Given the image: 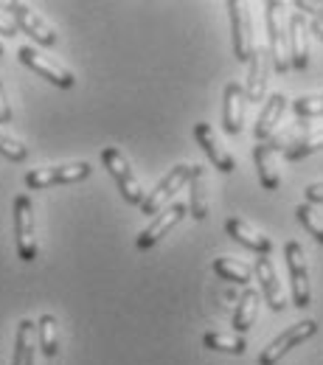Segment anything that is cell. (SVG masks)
Segmentation results:
<instances>
[{
	"mask_svg": "<svg viewBox=\"0 0 323 365\" xmlns=\"http://www.w3.org/2000/svg\"><path fill=\"white\" fill-rule=\"evenodd\" d=\"M214 273L220 275L222 281H233L239 287H247L250 284V267L242 264V262H236V259H228V256L214 259Z\"/></svg>",
	"mask_w": 323,
	"mask_h": 365,
	"instance_id": "cell-25",
	"label": "cell"
},
{
	"mask_svg": "<svg viewBox=\"0 0 323 365\" xmlns=\"http://www.w3.org/2000/svg\"><path fill=\"white\" fill-rule=\"evenodd\" d=\"M228 14H231V43L236 62H247L253 53V37H250V17L245 3L239 0H228Z\"/></svg>",
	"mask_w": 323,
	"mask_h": 365,
	"instance_id": "cell-12",
	"label": "cell"
},
{
	"mask_svg": "<svg viewBox=\"0 0 323 365\" xmlns=\"http://www.w3.org/2000/svg\"><path fill=\"white\" fill-rule=\"evenodd\" d=\"M245 88L239 82H228L225 88V104H222V127L228 135H239L245 124Z\"/></svg>",
	"mask_w": 323,
	"mask_h": 365,
	"instance_id": "cell-17",
	"label": "cell"
},
{
	"mask_svg": "<svg viewBox=\"0 0 323 365\" xmlns=\"http://www.w3.org/2000/svg\"><path fill=\"white\" fill-rule=\"evenodd\" d=\"M309 31H312V34H318V40H321V43H323V23H321V20H312V26H309Z\"/></svg>",
	"mask_w": 323,
	"mask_h": 365,
	"instance_id": "cell-34",
	"label": "cell"
},
{
	"mask_svg": "<svg viewBox=\"0 0 323 365\" xmlns=\"http://www.w3.org/2000/svg\"><path fill=\"white\" fill-rule=\"evenodd\" d=\"M101 163H104V169L110 172V178L116 180L121 197H124L130 205H140L146 194H143V188H140L138 178L133 175L130 160L124 158V152H118L116 146H107V149H101Z\"/></svg>",
	"mask_w": 323,
	"mask_h": 365,
	"instance_id": "cell-2",
	"label": "cell"
},
{
	"mask_svg": "<svg viewBox=\"0 0 323 365\" xmlns=\"http://www.w3.org/2000/svg\"><path fill=\"white\" fill-rule=\"evenodd\" d=\"M0 56H3V43H0Z\"/></svg>",
	"mask_w": 323,
	"mask_h": 365,
	"instance_id": "cell-35",
	"label": "cell"
},
{
	"mask_svg": "<svg viewBox=\"0 0 323 365\" xmlns=\"http://www.w3.org/2000/svg\"><path fill=\"white\" fill-rule=\"evenodd\" d=\"M11 121V107H9V98L3 91V82H0V124H9Z\"/></svg>",
	"mask_w": 323,
	"mask_h": 365,
	"instance_id": "cell-32",
	"label": "cell"
},
{
	"mask_svg": "<svg viewBox=\"0 0 323 365\" xmlns=\"http://www.w3.org/2000/svg\"><path fill=\"white\" fill-rule=\"evenodd\" d=\"M318 149H323V130L309 133V135H304L301 140H295V143L284 152V158H287V160H301V158H307V155H312V152H318Z\"/></svg>",
	"mask_w": 323,
	"mask_h": 365,
	"instance_id": "cell-26",
	"label": "cell"
},
{
	"mask_svg": "<svg viewBox=\"0 0 323 365\" xmlns=\"http://www.w3.org/2000/svg\"><path fill=\"white\" fill-rule=\"evenodd\" d=\"M304 197H307V202H309V205H312V202H323V182H312V185H307Z\"/></svg>",
	"mask_w": 323,
	"mask_h": 365,
	"instance_id": "cell-31",
	"label": "cell"
},
{
	"mask_svg": "<svg viewBox=\"0 0 323 365\" xmlns=\"http://www.w3.org/2000/svg\"><path fill=\"white\" fill-rule=\"evenodd\" d=\"M295 9H298V14L304 11V14H315V20H321L323 23V3H312V0H295Z\"/></svg>",
	"mask_w": 323,
	"mask_h": 365,
	"instance_id": "cell-30",
	"label": "cell"
},
{
	"mask_svg": "<svg viewBox=\"0 0 323 365\" xmlns=\"http://www.w3.org/2000/svg\"><path fill=\"white\" fill-rule=\"evenodd\" d=\"M315 331H318V320H301V323H292L287 331H281V334H278L267 349H262V354H259V365H276L278 360L289 351V349H295L298 343L309 340Z\"/></svg>",
	"mask_w": 323,
	"mask_h": 365,
	"instance_id": "cell-7",
	"label": "cell"
},
{
	"mask_svg": "<svg viewBox=\"0 0 323 365\" xmlns=\"http://www.w3.org/2000/svg\"><path fill=\"white\" fill-rule=\"evenodd\" d=\"M194 138H197V143L202 146V152L208 155V160L214 163V169H220L222 175H231L233 169H236V160H233V155L228 149H222V143L217 140L214 135V130L208 127V124H194Z\"/></svg>",
	"mask_w": 323,
	"mask_h": 365,
	"instance_id": "cell-14",
	"label": "cell"
},
{
	"mask_svg": "<svg viewBox=\"0 0 323 365\" xmlns=\"http://www.w3.org/2000/svg\"><path fill=\"white\" fill-rule=\"evenodd\" d=\"M34 323L23 318L17 323V337H14V354L11 365H34Z\"/></svg>",
	"mask_w": 323,
	"mask_h": 365,
	"instance_id": "cell-21",
	"label": "cell"
},
{
	"mask_svg": "<svg viewBox=\"0 0 323 365\" xmlns=\"http://www.w3.org/2000/svg\"><path fill=\"white\" fill-rule=\"evenodd\" d=\"M256 312H259V292L245 287V292H242V298H239V304L233 309V334H245L253 326Z\"/></svg>",
	"mask_w": 323,
	"mask_h": 365,
	"instance_id": "cell-22",
	"label": "cell"
},
{
	"mask_svg": "<svg viewBox=\"0 0 323 365\" xmlns=\"http://www.w3.org/2000/svg\"><path fill=\"white\" fill-rule=\"evenodd\" d=\"M287 256V267H289V281H292V304L298 309H307L312 301V289H309V267H307V253L298 242H287L284 247Z\"/></svg>",
	"mask_w": 323,
	"mask_h": 365,
	"instance_id": "cell-4",
	"label": "cell"
},
{
	"mask_svg": "<svg viewBox=\"0 0 323 365\" xmlns=\"http://www.w3.org/2000/svg\"><path fill=\"white\" fill-rule=\"evenodd\" d=\"M225 233L231 236L233 242L245 245L247 250H256L259 256H270V253H273V242H270L265 233H259V230L250 228L245 220H236V217H231V220L225 222Z\"/></svg>",
	"mask_w": 323,
	"mask_h": 365,
	"instance_id": "cell-19",
	"label": "cell"
},
{
	"mask_svg": "<svg viewBox=\"0 0 323 365\" xmlns=\"http://www.w3.org/2000/svg\"><path fill=\"white\" fill-rule=\"evenodd\" d=\"M295 217H298V222L323 245V220L318 217V211H315L309 202H301V205L295 208Z\"/></svg>",
	"mask_w": 323,
	"mask_h": 365,
	"instance_id": "cell-27",
	"label": "cell"
},
{
	"mask_svg": "<svg viewBox=\"0 0 323 365\" xmlns=\"http://www.w3.org/2000/svg\"><path fill=\"white\" fill-rule=\"evenodd\" d=\"M17 56H20V62L29 68V71H34L37 76H43L48 79L51 85H56V88H73L76 85V79H73V73L68 71V68H62L59 62H53V59H48L43 56L40 51H34L31 46H23L17 51Z\"/></svg>",
	"mask_w": 323,
	"mask_h": 365,
	"instance_id": "cell-8",
	"label": "cell"
},
{
	"mask_svg": "<svg viewBox=\"0 0 323 365\" xmlns=\"http://www.w3.org/2000/svg\"><path fill=\"white\" fill-rule=\"evenodd\" d=\"M287 96L284 93H273L267 101H265V107H262V113H259V118H256V127H253V135H256V143L259 140H267V138L276 133V127L281 124V115H284V110H287Z\"/></svg>",
	"mask_w": 323,
	"mask_h": 365,
	"instance_id": "cell-18",
	"label": "cell"
},
{
	"mask_svg": "<svg viewBox=\"0 0 323 365\" xmlns=\"http://www.w3.org/2000/svg\"><path fill=\"white\" fill-rule=\"evenodd\" d=\"M292 110L301 118H318V115H323V93L321 96H301V98H295Z\"/></svg>",
	"mask_w": 323,
	"mask_h": 365,
	"instance_id": "cell-28",
	"label": "cell"
},
{
	"mask_svg": "<svg viewBox=\"0 0 323 365\" xmlns=\"http://www.w3.org/2000/svg\"><path fill=\"white\" fill-rule=\"evenodd\" d=\"M267 53H270V62L278 73H287L289 71V46H287V31L281 26V3L270 0L267 6Z\"/></svg>",
	"mask_w": 323,
	"mask_h": 365,
	"instance_id": "cell-9",
	"label": "cell"
},
{
	"mask_svg": "<svg viewBox=\"0 0 323 365\" xmlns=\"http://www.w3.org/2000/svg\"><path fill=\"white\" fill-rule=\"evenodd\" d=\"M0 34H3V37H14V34H17V26L0 17Z\"/></svg>",
	"mask_w": 323,
	"mask_h": 365,
	"instance_id": "cell-33",
	"label": "cell"
},
{
	"mask_svg": "<svg viewBox=\"0 0 323 365\" xmlns=\"http://www.w3.org/2000/svg\"><path fill=\"white\" fill-rule=\"evenodd\" d=\"M287 46H289V68L307 71L309 65V26L304 14H292L287 26Z\"/></svg>",
	"mask_w": 323,
	"mask_h": 365,
	"instance_id": "cell-13",
	"label": "cell"
},
{
	"mask_svg": "<svg viewBox=\"0 0 323 365\" xmlns=\"http://www.w3.org/2000/svg\"><path fill=\"white\" fill-rule=\"evenodd\" d=\"M0 155H3L6 160H11V163H20V160L29 158V146H23L20 140H14L11 135L0 133Z\"/></svg>",
	"mask_w": 323,
	"mask_h": 365,
	"instance_id": "cell-29",
	"label": "cell"
},
{
	"mask_svg": "<svg viewBox=\"0 0 323 365\" xmlns=\"http://www.w3.org/2000/svg\"><path fill=\"white\" fill-rule=\"evenodd\" d=\"M14 239H17V256L20 262L37 259V236H34V205L29 194L14 197Z\"/></svg>",
	"mask_w": 323,
	"mask_h": 365,
	"instance_id": "cell-3",
	"label": "cell"
},
{
	"mask_svg": "<svg viewBox=\"0 0 323 365\" xmlns=\"http://www.w3.org/2000/svg\"><path fill=\"white\" fill-rule=\"evenodd\" d=\"M202 346L205 349H211V351H222V354H245V349H247V343H245V337L242 334H225V331H208L205 337H202Z\"/></svg>",
	"mask_w": 323,
	"mask_h": 365,
	"instance_id": "cell-23",
	"label": "cell"
},
{
	"mask_svg": "<svg viewBox=\"0 0 323 365\" xmlns=\"http://www.w3.org/2000/svg\"><path fill=\"white\" fill-rule=\"evenodd\" d=\"M295 143V130H287L281 135H270L267 140H259L253 146V163L259 169V182L267 188V191H276L281 185V178H278V166H276V152L278 149H289Z\"/></svg>",
	"mask_w": 323,
	"mask_h": 365,
	"instance_id": "cell-1",
	"label": "cell"
},
{
	"mask_svg": "<svg viewBox=\"0 0 323 365\" xmlns=\"http://www.w3.org/2000/svg\"><path fill=\"white\" fill-rule=\"evenodd\" d=\"M188 178H191V166H188V163H180V166L169 169V175L155 185V191H149V194L143 197L140 211H143V214H149V217L160 214V211H163V205H166V202H169V200L183 188L185 182H188Z\"/></svg>",
	"mask_w": 323,
	"mask_h": 365,
	"instance_id": "cell-6",
	"label": "cell"
},
{
	"mask_svg": "<svg viewBox=\"0 0 323 365\" xmlns=\"http://www.w3.org/2000/svg\"><path fill=\"white\" fill-rule=\"evenodd\" d=\"M6 11L14 17V26L17 29H23L29 37H34V43H40V46H56V31L48 26L46 20L31 9V6H26V3H6Z\"/></svg>",
	"mask_w": 323,
	"mask_h": 365,
	"instance_id": "cell-10",
	"label": "cell"
},
{
	"mask_svg": "<svg viewBox=\"0 0 323 365\" xmlns=\"http://www.w3.org/2000/svg\"><path fill=\"white\" fill-rule=\"evenodd\" d=\"M91 163L79 160V163H68V166H46V169H31L26 175V185L31 191H40L48 185H62V182H79L91 178Z\"/></svg>",
	"mask_w": 323,
	"mask_h": 365,
	"instance_id": "cell-5",
	"label": "cell"
},
{
	"mask_svg": "<svg viewBox=\"0 0 323 365\" xmlns=\"http://www.w3.org/2000/svg\"><path fill=\"white\" fill-rule=\"evenodd\" d=\"M256 275H259V287H262V295L267 301V307L273 312H284L287 307V298H284V289H281V281H278V273L270 262V256H259L256 259Z\"/></svg>",
	"mask_w": 323,
	"mask_h": 365,
	"instance_id": "cell-15",
	"label": "cell"
},
{
	"mask_svg": "<svg viewBox=\"0 0 323 365\" xmlns=\"http://www.w3.org/2000/svg\"><path fill=\"white\" fill-rule=\"evenodd\" d=\"M188 211L197 222H202L208 217V197H205V169L202 166H191V178H188Z\"/></svg>",
	"mask_w": 323,
	"mask_h": 365,
	"instance_id": "cell-20",
	"label": "cell"
},
{
	"mask_svg": "<svg viewBox=\"0 0 323 365\" xmlns=\"http://www.w3.org/2000/svg\"><path fill=\"white\" fill-rule=\"evenodd\" d=\"M250 73H247V85H245V98L247 101H262L265 88H267V71H270V53L267 48H253L250 53Z\"/></svg>",
	"mask_w": 323,
	"mask_h": 365,
	"instance_id": "cell-16",
	"label": "cell"
},
{
	"mask_svg": "<svg viewBox=\"0 0 323 365\" xmlns=\"http://www.w3.org/2000/svg\"><path fill=\"white\" fill-rule=\"evenodd\" d=\"M185 214H188V208H185V202H172L169 208H163L160 214H155V220L146 225V228L138 233V239H135V247L138 250H149V247H155L169 230L175 228L180 220H183Z\"/></svg>",
	"mask_w": 323,
	"mask_h": 365,
	"instance_id": "cell-11",
	"label": "cell"
},
{
	"mask_svg": "<svg viewBox=\"0 0 323 365\" xmlns=\"http://www.w3.org/2000/svg\"><path fill=\"white\" fill-rule=\"evenodd\" d=\"M37 337H40V349L46 357H56L59 354V323L53 315H43L37 320Z\"/></svg>",
	"mask_w": 323,
	"mask_h": 365,
	"instance_id": "cell-24",
	"label": "cell"
}]
</instances>
